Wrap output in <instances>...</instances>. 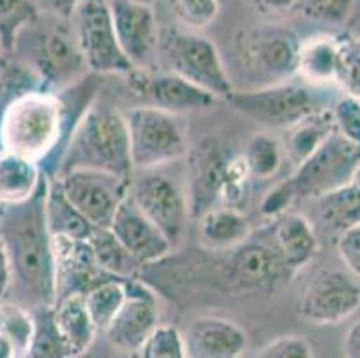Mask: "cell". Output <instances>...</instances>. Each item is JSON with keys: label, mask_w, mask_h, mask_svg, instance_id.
Segmentation results:
<instances>
[{"label": "cell", "mask_w": 360, "mask_h": 358, "mask_svg": "<svg viewBox=\"0 0 360 358\" xmlns=\"http://www.w3.org/2000/svg\"><path fill=\"white\" fill-rule=\"evenodd\" d=\"M83 298L97 333H104L126 300V280L108 278L91 287Z\"/></svg>", "instance_id": "cell-30"}, {"label": "cell", "mask_w": 360, "mask_h": 358, "mask_svg": "<svg viewBox=\"0 0 360 358\" xmlns=\"http://www.w3.org/2000/svg\"><path fill=\"white\" fill-rule=\"evenodd\" d=\"M127 77V87L143 106H153L169 113L181 115L188 111H199L212 108L219 98L206 94L201 88L170 72H153L143 68H133Z\"/></svg>", "instance_id": "cell-14"}, {"label": "cell", "mask_w": 360, "mask_h": 358, "mask_svg": "<svg viewBox=\"0 0 360 358\" xmlns=\"http://www.w3.org/2000/svg\"><path fill=\"white\" fill-rule=\"evenodd\" d=\"M333 131L335 126L330 110L319 111L285 129V134L280 140L285 162H289L292 169H297Z\"/></svg>", "instance_id": "cell-25"}, {"label": "cell", "mask_w": 360, "mask_h": 358, "mask_svg": "<svg viewBox=\"0 0 360 358\" xmlns=\"http://www.w3.org/2000/svg\"><path fill=\"white\" fill-rule=\"evenodd\" d=\"M335 245L346 271L360 280V224L340 233L337 236Z\"/></svg>", "instance_id": "cell-41"}, {"label": "cell", "mask_w": 360, "mask_h": 358, "mask_svg": "<svg viewBox=\"0 0 360 358\" xmlns=\"http://www.w3.org/2000/svg\"><path fill=\"white\" fill-rule=\"evenodd\" d=\"M81 2L83 0H38L40 9H45L49 15L61 20V22H70Z\"/></svg>", "instance_id": "cell-43"}, {"label": "cell", "mask_w": 360, "mask_h": 358, "mask_svg": "<svg viewBox=\"0 0 360 358\" xmlns=\"http://www.w3.org/2000/svg\"><path fill=\"white\" fill-rule=\"evenodd\" d=\"M27 63L40 75L44 90L52 94L72 87L88 74L74 32L67 27V22L61 20L60 24L36 31L34 51Z\"/></svg>", "instance_id": "cell-12"}, {"label": "cell", "mask_w": 360, "mask_h": 358, "mask_svg": "<svg viewBox=\"0 0 360 358\" xmlns=\"http://www.w3.org/2000/svg\"><path fill=\"white\" fill-rule=\"evenodd\" d=\"M317 219L325 231L337 236L346 229L360 224V190L355 185L323 196L316 199Z\"/></svg>", "instance_id": "cell-28"}, {"label": "cell", "mask_w": 360, "mask_h": 358, "mask_svg": "<svg viewBox=\"0 0 360 358\" xmlns=\"http://www.w3.org/2000/svg\"><path fill=\"white\" fill-rule=\"evenodd\" d=\"M34 337L27 358H70L52 323V308H36Z\"/></svg>", "instance_id": "cell-33"}, {"label": "cell", "mask_w": 360, "mask_h": 358, "mask_svg": "<svg viewBox=\"0 0 360 358\" xmlns=\"http://www.w3.org/2000/svg\"><path fill=\"white\" fill-rule=\"evenodd\" d=\"M38 0H0V51H15L18 38L40 20Z\"/></svg>", "instance_id": "cell-29"}, {"label": "cell", "mask_w": 360, "mask_h": 358, "mask_svg": "<svg viewBox=\"0 0 360 358\" xmlns=\"http://www.w3.org/2000/svg\"><path fill=\"white\" fill-rule=\"evenodd\" d=\"M111 20L120 51L133 68L150 70L160 47V27L153 6L135 0H110Z\"/></svg>", "instance_id": "cell-17"}, {"label": "cell", "mask_w": 360, "mask_h": 358, "mask_svg": "<svg viewBox=\"0 0 360 358\" xmlns=\"http://www.w3.org/2000/svg\"><path fill=\"white\" fill-rule=\"evenodd\" d=\"M67 131V108L58 94L36 88L0 97V151L41 167L58 151Z\"/></svg>", "instance_id": "cell-2"}, {"label": "cell", "mask_w": 360, "mask_h": 358, "mask_svg": "<svg viewBox=\"0 0 360 358\" xmlns=\"http://www.w3.org/2000/svg\"><path fill=\"white\" fill-rule=\"evenodd\" d=\"M139 358H186L181 333L172 326H158L140 350Z\"/></svg>", "instance_id": "cell-38"}, {"label": "cell", "mask_w": 360, "mask_h": 358, "mask_svg": "<svg viewBox=\"0 0 360 358\" xmlns=\"http://www.w3.org/2000/svg\"><path fill=\"white\" fill-rule=\"evenodd\" d=\"M360 308V283L340 269H323L312 276L297 298L301 319L317 326L345 323Z\"/></svg>", "instance_id": "cell-10"}, {"label": "cell", "mask_w": 360, "mask_h": 358, "mask_svg": "<svg viewBox=\"0 0 360 358\" xmlns=\"http://www.w3.org/2000/svg\"><path fill=\"white\" fill-rule=\"evenodd\" d=\"M170 13L183 29L202 31L217 18L219 0H167Z\"/></svg>", "instance_id": "cell-35"}, {"label": "cell", "mask_w": 360, "mask_h": 358, "mask_svg": "<svg viewBox=\"0 0 360 358\" xmlns=\"http://www.w3.org/2000/svg\"><path fill=\"white\" fill-rule=\"evenodd\" d=\"M242 158L251 179H260V181L276 176L285 162L281 142L267 133L253 134L242 153Z\"/></svg>", "instance_id": "cell-31"}, {"label": "cell", "mask_w": 360, "mask_h": 358, "mask_svg": "<svg viewBox=\"0 0 360 358\" xmlns=\"http://www.w3.org/2000/svg\"><path fill=\"white\" fill-rule=\"evenodd\" d=\"M186 358H244L250 337L235 321L202 315L181 333Z\"/></svg>", "instance_id": "cell-18"}, {"label": "cell", "mask_w": 360, "mask_h": 358, "mask_svg": "<svg viewBox=\"0 0 360 358\" xmlns=\"http://www.w3.org/2000/svg\"><path fill=\"white\" fill-rule=\"evenodd\" d=\"M335 87L340 94L360 98V38L342 39Z\"/></svg>", "instance_id": "cell-36"}, {"label": "cell", "mask_w": 360, "mask_h": 358, "mask_svg": "<svg viewBox=\"0 0 360 358\" xmlns=\"http://www.w3.org/2000/svg\"><path fill=\"white\" fill-rule=\"evenodd\" d=\"M289 274L281 265L273 244L248 238L237 248L226 251L221 276L235 292H262L276 287Z\"/></svg>", "instance_id": "cell-16"}, {"label": "cell", "mask_w": 360, "mask_h": 358, "mask_svg": "<svg viewBox=\"0 0 360 358\" xmlns=\"http://www.w3.org/2000/svg\"><path fill=\"white\" fill-rule=\"evenodd\" d=\"M77 358H99V357H97V354H94V353H91V347H90V350H88L86 353H84V354H81V357H77Z\"/></svg>", "instance_id": "cell-48"}, {"label": "cell", "mask_w": 360, "mask_h": 358, "mask_svg": "<svg viewBox=\"0 0 360 358\" xmlns=\"http://www.w3.org/2000/svg\"><path fill=\"white\" fill-rule=\"evenodd\" d=\"M360 163V149L333 131L292 172L297 197L319 199L352 185Z\"/></svg>", "instance_id": "cell-9"}, {"label": "cell", "mask_w": 360, "mask_h": 358, "mask_svg": "<svg viewBox=\"0 0 360 358\" xmlns=\"http://www.w3.org/2000/svg\"><path fill=\"white\" fill-rule=\"evenodd\" d=\"M335 131L360 149V98L340 94L330 108Z\"/></svg>", "instance_id": "cell-37"}, {"label": "cell", "mask_w": 360, "mask_h": 358, "mask_svg": "<svg viewBox=\"0 0 360 358\" xmlns=\"http://www.w3.org/2000/svg\"><path fill=\"white\" fill-rule=\"evenodd\" d=\"M300 39L285 25H262L237 36L242 67L273 83L296 77Z\"/></svg>", "instance_id": "cell-11"}, {"label": "cell", "mask_w": 360, "mask_h": 358, "mask_svg": "<svg viewBox=\"0 0 360 358\" xmlns=\"http://www.w3.org/2000/svg\"><path fill=\"white\" fill-rule=\"evenodd\" d=\"M255 358H314V351L305 337L283 335L262 347Z\"/></svg>", "instance_id": "cell-40"}, {"label": "cell", "mask_w": 360, "mask_h": 358, "mask_svg": "<svg viewBox=\"0 0 360 358\" xmlns=\"http://www.w3.org/2000/svg\"><path fill=\"white\" fill-rule=\"evenodd\" d=\"M72 170H97L131 179L126 115L104 103H94L72 126L56 176Z\"/></svg>", "instance_id": "cell-3"}, {"label": "cell", "mask_w": 360, "mask_h": 358, "mask_svg": "<svg viewBox=\"0 0 360 358\" xmlns=\"http://www.w3.org/2000/svg\"><path fill=\"white\" fill-rule=\"evenodd\" d=\"M340 47L342 39L333 34H314L300 41L296 77L314 87H335Z\"/></svg>", "instance_id": "cell-22"}, {"label": "cell", "mask_w": 360, "mask_h": 358, "mask_svg": "<svg viewBox=\"0 0 360 358\" xmlns=\"http://www.w3.org/2000/svg\"><path fill=\"white\" fill-rule=\"evenodd\" d=\"M255 11L267 18H278L292 11L297 6V0H251Z\"/></svg>", "instance_id": "cell-42"}, {"label": "cell", "mask_w": 360, "mask_h": 358, "mask_svg": "<svg viewBox=\"0 0 360 358\" xmlns=\"http://www.w3.org/2000/svg\"><path fill=\"white\" fill-rule=\"evenodd\" d=\"M13 287V272L11 264H9V256L6 252L4 244L0 241V305L8 300V294Z\"/></svg>", "instance_id": "cell-44"}, {"label": "cell", "mask_w": 360, "mask_h": 358, "mask_svg": "<svg viewBox=\"0 0 360 358\" xmlns=\"http://www.w3.org/2000/svg\"><path fill=\"white\" fill-rule=\"evenodd\" d=\"M330 88L335 87H314L301 79H287L253 90L235 91L230 103L258 126L285 131L319 111L330 110L337 98Z\"/></svg>", "instance_id": "cell-4"}, {"label": "cell", "mask_w": 360, "mask_h": 358, "mask_svg": "<svg viewBox=\"0 0 360 358\" xmlns=\"http://www.w3.org/2000/svg\"><path fill=\"white\" fill-rule=\"evenodd\" d=\"M155 294L135 280H126V300L110 326L104 330L108 344L124 354H139L158 328Z\"/></svg>", "instance_id": "cell-15"}, {"label": "cell", "mask_w": 360, "mask_h": 358, "mask_svg": "<svg viewBox=\"0 0 360 358\" xmlns=\"http://www.w3.org/2000/svg\"><path fill=\"white\" fill-rule=\"evenodd\" d=\"M0 331L16 344L22 357L27 358L34 337V314L31 308L4 301L0 305Z\"/></svg>", "instance_id": "cell-32"}, {"label": "cell", "mask_w": 360, "mask_h": 358, "mask_svg": "<svg viewBox=\"0 0 360 358\" xmlns=\"http://www.w3.org/2000/svg\"><path fill=\"white\" fill-rule=\"evenodd\" d=\"M45 181L44 169L32 160L0 151V205L31 201Z\"/></svg>", "instance_id": "cell-23"}, {"label": "cell", "mask_w": 360, "mask_h": 358, "mask_svg": "<svg viewBox=\"0 0 360 358\" xmlns=\"http://www.w3.org/2000/svg\"><path fill=\"white\" fill-rule=\"evenodd\" d=\"M97 269L117 280H135L143 265L131 255L108 228H94L88 236Z\"/></svg>", "instance_id": "cell-26"}, {"label": "cell", "mask_w": 360, "mask_h": 358, "mask_svg": "<svg viewBox=\"0 0 360 358\" xmlns=\"http://www.w3.org/2000/svg\"><path fill=\"white\" fill-rule=\"evenodd\" d=\"M133 172L162 169L186 156V133L179 115L153 106H136L126 113Z\"/></svg>", "instance_id": "cell-6"}, {"label": "cell", "mask_w": 360, "mask_h": 358, "mask_svg": "<svg viewBox=\"0 0 360 358\" xmlns=\"http://www.w3.org/2000/svg\"><path fill=\"white\" fill-rule=\"evenodd\" d=\"M296 197L297 192L292 183V177H287L283 181L276 183L271 190H267V193L262 197L258 212H260L264 219L276 221V219L283 217L285 213H289V208L296 201Z\"/></svg>", "instance_id": "cell-39"}, {"label": "cell", "mask_w": 360, "mask_h": 358, "mask_svg": "<svg viewBox=\"0 0 360 358\" xmlns=\"http://www.w3.org/2000/svg\"><path fill=\"white\" fill-rule=\"evenodd\" d=\"M296 8L314 24L340 29L352 18L355 0H297Z\"/></svg>", "instance_id": "cell-34"}, {"label": "cell", "mask_w": 360, "mask_h": 358, "mask_svg": "<svg viewBox=\"0 0 360 358\" xmlns=\"http://www.w3.org/2000/svg\"><path fill=\"white\" fill-rule=\"evenodd\" d=\"M135 2H140V4H147V6L155 4V0H135Z\"/></svg>", "instance_id": "cell-49"}, {"label": "cell", "mask_w": 360, "mask_h": 358, "mask_svg": "<svg viewBox=\"0 0 360 358\" xmlns=\"http://www.w3.org/2000/svg\"><path fill=\"white\" fill-rule=\"evenodd\" d=\"M0 210H2V205H0Z\"/></svg>", "instance_id": "cell-50"}, {"label": "cell", "mask_w": 360, "mask_h": 358, "mask_svg": "<svg viewBox=\"0 0 360 358\" xmlns=\"http://www.w3.org/2000/svg\"><path fill=\"white\" fill-rule=\"evenodd\" d=\"M52 323L70 358H77L86 353L99 335L81 294H67L58 298L52 307Z\"/></svg>", "instance_id": "cell-21"}, {"label": "cell", "mask_w": 360, "mask_h": 358, "mask_svg": "<svg viewBox=\"0 0 360 358\" xmlns=\"http://www.w3.org/2000/svg\"><path fill=\"white\" fill-rule=\"evenodd\" d=\"M72 32L88 72L99 75H126L133 70L117 41L110 0H83L72 16Z\"/></svg>", "instance_id": "cell-8"}, {"label": "cell", "mask_w": 360, "mask_h": 358, "mask_svg": "<svg viewBox=\"0 0 360 358\" xmlns=\"http://www.w3.org/2000/svg\"><path fill=\"white\" fill-rule=\"evenodd\" d=\"M353 185H355L356 188L360 190V163H359V167H356V170H355V176H353Z\"/></svg>", "instance_id": "cell-47"}, {"label": "cell", "mask_w": 360, "mask_h": 358, "mask_svg": "<svg viewBox=\"0 0 360 358\" xmlns=\"http://www.w3.org/2000/svg\"><path fill=\"white\" fill-rule=\"evenodd\" d=\"M108 229L142 265L158 264L174 249L169 238L140 212L129 196L119 205Z\"/></svg>", "instance_id": "cell-19"}, {"label": "cell", "mask_w": 360, "mask_h": 358, "mask_svg": "<svg viewBox=\"0 0 360 358\" xmlns=\"http://www.w3.org/2000/svg\"><path fill=\"white\" fill-rule=\"evenodd\" d=\"M0 358H24L16 344L2 331H0Z\"/></svg>", "instance_id": "cell-46"}, {"label": "cell", "mask_w": 360, "mask_h": 358, "mask_svg": "<svg viewBox=\"0 0 360 358\" xmlns=\"http://www.w3.org/2000/svg\"><path fill=\"white\" fill-rule=\"evenodd\" d=\"M45 219L51 236L70 238V241H88L94 226L70 205L60 183L49 179L45 196Z\"/></svg>", "instance_id": "cell-27"}, {"label": "cell", "mask_w": 360, "mask_h": 358, "mask_svg": "<svg viewBox=\"0 0 360 358\" xmlns=\"http://www.w3.org/2000/svg\"><path fill=\"white\" fill-rule=\"evenodd\" d=\"M345 358H360V319L348 328L345 335Z\"/></svg>", "instance_id": "cell-45"}, {"label": "cell", "mask_w": 360, "mask_h": 358, "mask_svg": "<svg viewBox=\"0 0 360 358\" xmlns=\"http://www.w3.org/2000/svg\"><path fill=\"white\" fill-rule=\"evenodd\" d=\"M65 197L94 228H110L113 215L129 192L126 177L97 170H72L56 176Z\"/></svg>", "instance_id": "cell-13"}, {"label": "cell", "mask_w": 360, "mask_h": 358, "mask_svg": "<svg viewBox=\"0 0 360 358\" xmlns=\"http://www.w3.org/2000/svg\"><path fill=\"white\" fill-rule=\"evenodd\" d=\"M49 179L31 201L0 210V241L11 264L13 283L24 292L31 310L52 308L58 300L56 256L45 219Z\"/></svg>", "instance_id": "cell-1"}, {"label": "cell", "mask_w": 360, "mask_h": 358, "mask_svg": "<svg viewBox=\"0 0 360 358\" xmlns=\"http://www.w3.org/2000/svg\"><path fill=\"white\" fill-rule=\"evenodd\" d=\"M251 224L238 208L215 206L199 219V238L210 251H230L251 238Z\"/></svg>", "instance_id": "cell-24"}, {"label": "cell", "mask_w": 360, "mask_h": 358, "mask_svg": "<svg viewBox=\"0 0 360 358\" xmlns=\"http://www.w3.org/2000/svg\"><path fill=\"white\" fill-rule=\"evenodd\" d=\"M158 51L170 74L179 75L215 98L230 101L235 94L217 47L198 31L170 29L167 34L160 36Z\"/></svg>", "instance_id": "cell-5"}, {"label": "cell", "mask_w": 360, "mask_h": 358, "mask_svg": "<svg viewBox=\"0 0 360 358\" xmlns=\"http://www.w3.org/2000/svg\"><path fill=\"white\" fill-rule=\"evenodd\" d=\"M140 212L149 219L174 248L185 235L191 201L186 188L160 169L136 170L131 176L129 192Z\"/></svg>", "instance_id": "cell-7"}, {"label": "cell", "mask_w": 360, "mask_h": 358, "mask_svg": "<svg viewBox=\"0 0 360 358\" xmlns=\"http://www.w3.org/2000/svg\"><path fill=\"white\" fill-rule=\"evenodd\" d=\"M273 248L285 271L296 274L316 256L319 248L316 228L301 213H285L274 221Z\"/></svg>", "instance_id": "cell-20"}]
</instances>
